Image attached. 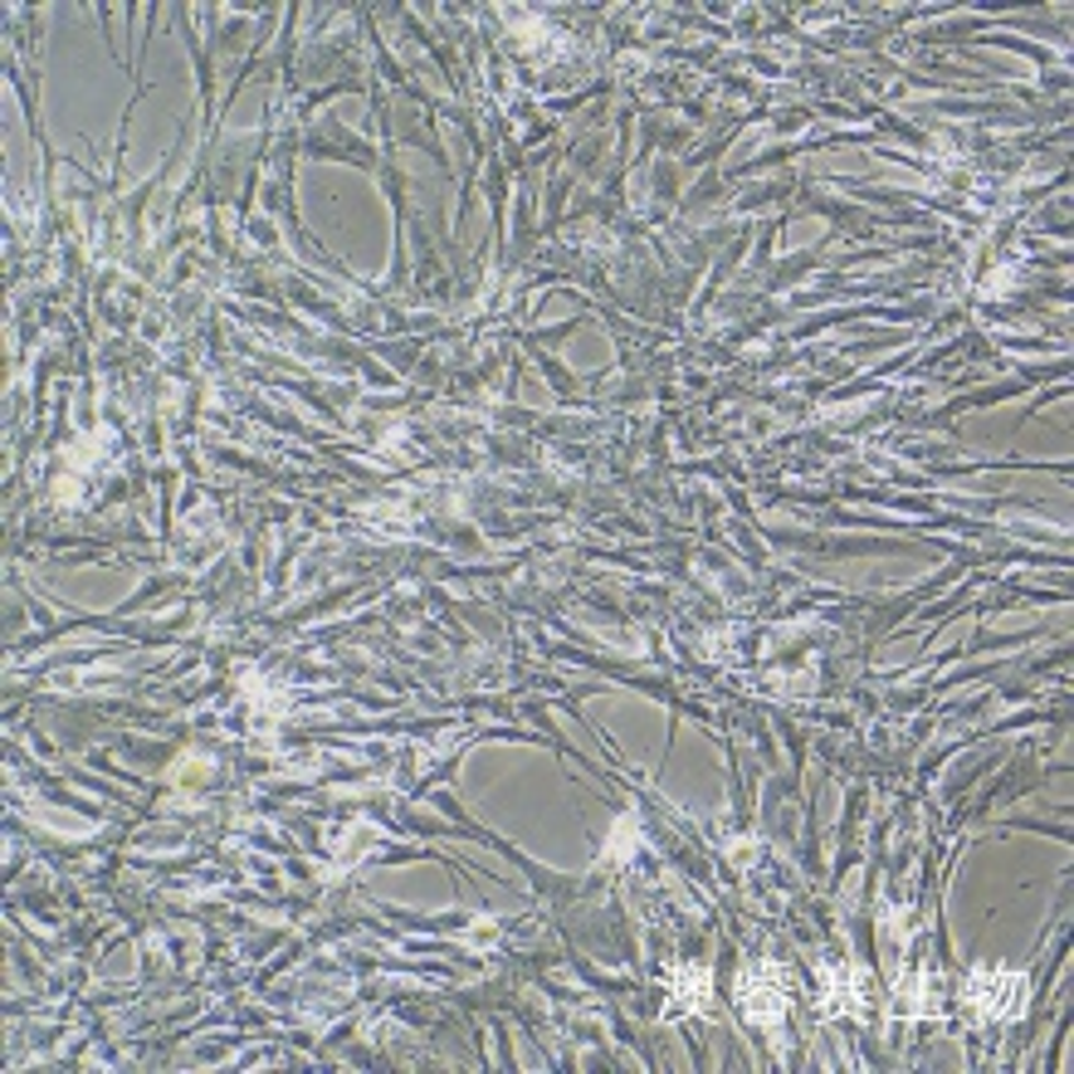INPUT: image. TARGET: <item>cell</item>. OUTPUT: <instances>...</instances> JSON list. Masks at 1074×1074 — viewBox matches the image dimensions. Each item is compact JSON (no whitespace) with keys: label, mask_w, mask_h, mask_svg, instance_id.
Listing matches in <instances>:
<instances>
[{"label":"cell","mask_w":1074,"mask_h":1074,"mask_svg":"<svg viewBox=\"0 0 1074 1074\" xmlns=\"http://www.w3.org/2000/svg\"><path fill=\"white\" fill-rule=\"evenodd\" d=\"M743 1006H747V1016H753L757 1026L781 1021V992H777L772 982H767L762 972H747V976H743Z\"/></svg>","instance_id":"cell-1"},{"label":"cell","mask_w":1074,"mask_h":1074,"mask_svg":"<svg viewBox=\"0 0 1074 1074\" xmlns=\"http://www.w3.org/2000/svg\"><path fill=\"white\" fill-rule=\"evenodd\" d=\"M1016 996H1021V982H1006V976H976L972 1002L982 1006V1016H1002V1011H1011Z\"/></svg>","instance_id":"cell-2"}]
</instances>
